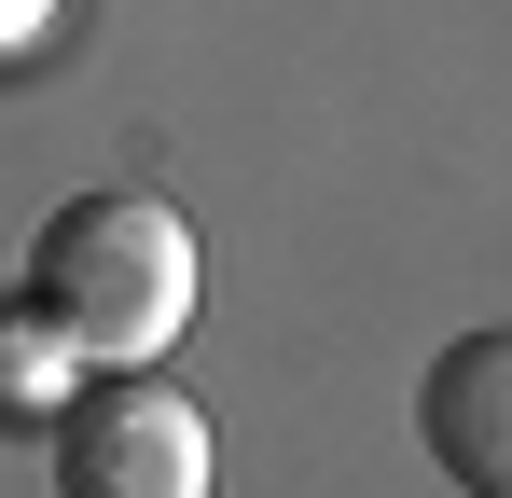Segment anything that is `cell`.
<instances>
[{
  "label": "cell",
  "mask_w": 512,
  "mask_h": 498,
  "mask_svg": "<svg viewBox=\"0 0 512 498\" xmlns=\"http://www.w3.org/2000/svg\"><path fill=\"white\" fill-rule=\"evenodd\" d=\"M28 291L84 360H167L194 332V222L167 194H70L28 236Z\"/></svg>",
  "instance_id": "obj_1"
},
{
  "label": "cell",
  "mask_w": 512,
  "mask_h": 498,
  "mask_svg": "<svg viewBox=\"0 0 512 498\" xmlns=\"http://www.w3.org/2000/svg\"><path fill=\"white\" fill-rule=\"evenodd\" d=\"M42 443H56L70 498H208V415L180 402L153 360H97Z\"/></svg>",
  "instance_id": "obj_2"
},
{
  "label": "cell",
  "mask_w": 512,
  "mask_h": 498,
  "mask_svg": "<svg viewBox=\"0 0 512 498\" xmlns=\"http://www.w3.org/2000/svg\"><path fill=\"white\" fill-rule=\"evenodd\" d=\"M416 443L471 498H512V332H457L416 374Z\"/></svg>",
  "instance_id": "obj_3"
},
{
  "label": "cell",
  "mask_w": 512,
  "mask_h": 498,
  "mask_svg": "<svg viewBox=\"0 0 512 498\" xmlns=\"http://www.w3.org/2000/svg\"><path fill=\"white\" fill-rule=\"evenodd\" d=\"M84 374H97V360L56 332V305H42V291H0V429H56Z\"/></svg>",
  "instance_id": "obj_4"
},
{
  "label": "cell",
  "mask_w": 512,
  "mask_h": 498,
  "mask_svg": "<svg viewBox=\"0 0 512 498\" xmlns=\"http://www.w3.org/2000/svg\"><path fill=\"white\" fill-rule=\"evenodd\" d=\"M42 14H56V0H0V56H28V42H42Z\"/></svg>",
  "instance_id": "obj_5"
}]
</instances>
